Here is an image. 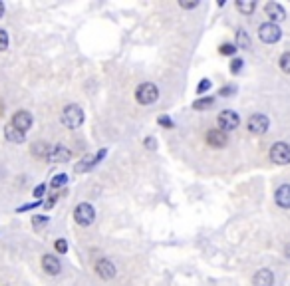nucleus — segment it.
Wrapping results in <instances>:
<instances>
[{"label":"nucleus","mask_w":290,"mask_h":286,"mask_svg":"<svg viewBox=\"0 0 290 286\" xmlns=\"http://www.w3.org/2000/svg\"><path fill=\"white\" fill-rule=\"evenodd\" d=\"M14 127H18L20 131H28L30 127H32V115L30 112H26V110H20V112H16V114L12 115V121H10Z\"/></svg>","instance_id":"1a4fd4ad"},{"label":"nucleus","mask_w":290,"mask_h":286,"mask_svg":"<svg viewBox=\"0 0 290 286\" xmlns=\"http://www.w3.org/2000/svg\"><path fill=\"white\" fill-rule=\"evenodd\" d=\"M274 201H276V205L278 207H282V209H290V185H280L278 189H276V193H274Z\"/></svg>","instance_id":"4468645a"},{"label":"nucleus","mask_w":290,"mask_h":286,"mask_svg":"<svg viewBox=\"0 0 290 286\" xmlns=\"http://www.w3.org/2000/svg\"><path fill=\"white\" fill-rule=\"evenodd\" d=\"M207 90H211V80H201V84L197 86V94H203Z\"/></svg>","instance_id":"c756f323"},{"label":"nucleus","mask_w":290,"mask_h":286,"mask_svg":"<svg viewBox=\"0 0 290 286\" xmlns=\"http://www.w3.org/2000/svg\"><path fill=\"white\" fill-rule=\"evenodd\" d=\"M32 193H34V197H36V199H40V197L46 193V185H38V187H36Z\"/></svg>","instance_id":"72a5a7b5"},{"label":"nucleus","mask_w":290,"mask_h":286,"mask_svg":"<svg viewBox=\"0 0 290 286\" xmlns=\"http://www.w3.org/2000/svg\"><path fill=\"white\" fill-rule=\"evenodd\" d=\"M217 123H219V129H223V131L227 133V131H232V129H236V127L240 125V117H238L236 112H232V110H225V112L219 114Z\"/></svg>","instance_id":"423d86ee"},{"label":"nucleus","mask_w":290,"mask_h":286,"mask_svg":"<svg viewBox=\"0 0 290 286\" xmlns=\"http://www.w3.org/2000/svg\"><path fill=\"white\" fill-rule=\"evenodd\" d=\"M92 167H96V161H94V155H86L80 163H76V167H74V171L76 173H86L90 171Z\"/></svg>","instance_id":"a211bd4d"},{"label":"nucleus","mask_w":290,"mask_h":286,"mask_svg":"<svg viewBox=\"0 0 290 286\" xmlns=\"http://www.w3.org/2000/svg\"><path fill=\"white\" fill-rule=\"evenodd\" d=\"M74 219H76V223L80 227H90L96 221V209L90 203H80L74 209Z\"/></svg>","instance_id":"7ed1b4c3"},{"label":"nucleus","mask_w":290,"mask_h":286,"mask_svg":"<svg viewBox=\"0 0 290 286\" xmlns=\"http://www.w3.org/2000/svg\"><path fill=\"white\" fill-rule=\"evenodd\" d=\"M60 121H62L68 129H78V127L84 123V110H82L80 106H76V104H70V106L64 108Z\"/></svg>","instance_id":"f257e3e1"},{"label":"nucleus","mask_w":290,"mask_h":286,"mask_svg":"<svg viewBox=\"0 0 290 286\" xmlns=\"http://www.w3.org/2000/svg\"><path fill=\"white\" fill-rule=\"evenodd\" d=\"M50 151H52V147H50L48 143H44V141H36V143L32 145V153H34L38 159H48V157H50Z\"/></svg>","instance_id":"f3484780"},{"label":"nucleus","mask_w":290,"mask_h":286,"mask_svg":"<svg viewBox=\"0 0 290 286\" xmlns=\"http://www.w3.org/2000/svg\"><path fill=\"white\" fill-rule=\"evenodd\" d=\"M157 123L163 125L165 129H171V127H173V119H171L169 115H159V117H157Z\"/></svg>","instance_id":"a878e982"},{"label":"nucleus","mask_w":290,"mask_h":286,"mask_svg":"<svg viewBox=\"0 0 290 286\" xmlns=\"http://www.w3.org/2000/svg\"><path fill=\"white\" fill-rule=\"evenodd\" d=\"M256 8V2L254 0H238L236 2V10L242 12V14H252Z\"/></svg>","instance_id":"6ab92c4d"},{"label":"nucleus","mask_w":290,"mask_h":286,"mask_svg":"<svg viewBox=\"0 0 290 286\" xmlns=\"http://www.w3.org/2000/svg\"><path fill=\"white\" fill-rule=\"evenodd\" d=\"M2 14H4V4L0 2V18H2Z\"/></svg>","instance_id":"c9c22d12"},{"label":"nucleus","mask_w":290,"mask_h":286,"mask_svg":"<svg viewBox=\"0 0 290 286\" xmlns=\"http://www.w3.org/2000/svg\"><path fill=\"white\" fill-rule=\"evenodd\" d=\"M32 225H34V229H36V230L44 229V227L48 225V217H42V215H36V217L32 219Z\"/></svg>","instance_id":"b1692460"},{"label":"nucleus","mask_w":290,"mask_h":286,"mask_svg":"<svg viewBox=\"0 0 290 286\" xmlns=\"http://www.w3.org/2000/svg\"><path fill=\"white\" fill-rule=\"evenodd\" d=\"M213 104H215V98H201L193 104V108L195 110H209V108H213Z\"/></svg>","instance_id":"412c9836"},{"label":"nucleus","mask_w":290,"mask_h":286,"mask_svg":"<svg viewBox=\"0 0 290 286\" xmlns=\"http://www.w3.org/2000/svg\"><path fill=\"white\" fill-rule=\"evenodd\" d=\"M6 48H8V34H6V30L0 28V52Z\"/></svg>","instance_id":"c85d7f7f"},{"label":"nucleus","mask_w":290,"mask_h":286,"mask_svg":"<svg viewBox=\"0 0 290 286\" xmlns=\"http://www.w3.org/2000/svg\"><path fill=\"white\" fill-rule=\"evenodd\" d=\"M42 268L46 274L56 276V274H60V260L52 254H46V256H42Z\"/></svg>","instance_id":"dca6fc26"},{"label":"nucleus","mask_w":290,"mask_h":286,"mask_svg":"<svg viewBox=\"0 0 290 286\" xmlns=\"http://www.w3.org/2000/svg\"><path fill=\"white\" fill-rule=\"evenodd\" d=\"M207 143L211 147H225L229 143V137H227V133L223 129H211L207 133Z\"/></svg>","instance_id":"9b49d317"},{"label":"nucleus","mask_w":290,"mask_h":286,"mask_svg":"<svg viewBox=\"0 0 290 286\" xmlns=\"http://www.w3.org/2000/svg\"><path fill=\"white\" fill-rule=\"evenodd\" d=\"M270 159L276 163V165H288L290 163V145L288 143H274L270 147Z\"/></svg>","instance_id":"0eeeda50"},{"label":"nucleus","mask_w":290,"mask_h":286,"mask_svg":"<svg viewBox=\"0 0 290 286\" xmlns=\"http://www.w3.org/2000/svg\"><path fill=\"white\" fill-rule=\"evenodd\" d=\"M236 48H242V50H248L250 48V38L244 30H238L236 32Z\"/></svg>","instance_id":"aec40b11"},{"label":"nucleus","mask_w":290,"mask_h":286,"mask_svg":"<svg viewBox=\"0 0 290 286\" xmlns=\"http://www.w3.org/2000/svg\"><path fill=\"white\" fill-rule=\"evenodd\" d=\"M264 12H266V16L276 24V22H282L284 18H286V10L282 8V4H278V2H268L266 6H264Z\"/></svg>","instance_id":"9d476101"},{"label":"nucleus","mask_w":290,"mask_h":286,"mask_svg":"<svg viewBox=\"0 0 290 286\" xmlns=\"http://www.w3.org/2000/svg\"><path fill=\"white\" fill-rule=\"evenodd\" d=\"M145 147L149 149V151H153V149H157V139L155 137H145Z\"/></svg>","instance_id":"7c9ffc66"},{"label":"nucleus","mask_w":290,"mask_h":286,"mask_svg":"<svg viewBox=\"0 0 290 286\" xmlns=\"http://www.w3.org/2000/svg\"><path fill=\"white\" fill-rule=\"evenodd\" d=\"M179 6H181V8H197V6H199V0H191V2L179 0Z\"/></svg>","instance_id":"473e14b6"},{"label":"nucleus","mask_w":290,"mask_h":286,"mask_svg":"<svg viewBox=\"0 0 290 286\" xmlns=\"http://www.w3.org/2000/svg\"><path fill=\"white\" fill-rule=\"evenodd\" d=\"M232 92H234V88H232V86H227V88L221 90V96H229V94H232Z\"/></svg>","instance_id":"f704fd0d"},{"label":"nucleus","mask_w":290,"mask_h":286,"mask_svg":"<svg viewBox=\"0 0 290 286\" xmlns=\"http://www.w3.org/2000/svg\"><path fill=\"white\" fill-rule=\"evenodd\" d=\"M40 205H42L40 201H36V203H28V205H22V207H18V213H26V211L36 209V207H40Z\"/></svg>","instance_id":"2f4dec72"},{"label":"nucleus","mask_w":290,"mask_h":286,"mask_svg":"<svg viewBox=\"0 0 290 286\" xmlns=\"http://www.w3.org/2000/svg\"><path fill=\"white\" fill-rule=\"evenodd\" d=\"M246 127H248L250 133H254V135H262V133L268 131V127H270V119H268L264 114H254V115L248 117Z\"/></svg>","instance_id":"39448f33"},{"label":"nucleus","mask_w":290,"mask_h":286,"mask_svg":"<svg viewBox=\"0 0 290 286\" xmlns=\"http://www.w3.org/2000/svg\"><path fill=\"white\" fill-rule=\"evenodd\" d=\"M252 284L254 286H272L274 284V274H272V270L260 268V270L254 274V278H252Z\"/></svg>","instance_id":"2eb2a0df"},{"label":"nucleus","mask_w":290,"mask_h":286,"mask_svg":"<svg viewBox=\"0 0 290 286\" xmlns=\"http://www.w3.org/2000/svg\"><path fill=\"white\" fill-rule=\"evenodd\" d=\"M4 137H6L10 143H24V141H26V133L20 131L18 127H14L12 123H8V125L4 127Z\"/></svg>","instance_id":"ddd939ff"},{"label":"nucleus","mask_w":290,"mask_h":286,"mask_svg":"<svg viewBox=\"0 0 290 286\" xmlns=\"http://www.w3.org/2000/svg\"><path fill=\"white\" fill-rule=\"evenodd\" d=\"M96 274L102 278V280H112L116 276V264L110 260V258H102L98 260L96 264Z\"/></svg>","instance_id":"6e6552de"},{"label":"nucleus","mask_w":290,"mask_h":286,"mask_svg":"<svg viewBox=\"0 0 290 286\" xmlns=\"http://www.w3.org/2000/svg\"><path fill=\"white\" fill-rule=\"evenodd\" d=\"M280 70L282 72H286V74H290V52H284L282 56H280Z\"/></svg>","instance_id":"393cba45"},{"label":"nucleus","mask_w":290,"mask_h":286,"mask_svg":"<svg viewBox=\"0 0 290 286\" xmlns=\"http://www.w3.org/2000/svg\"><path fill=\"white\" fill-rule=\"evenodd\" d=\"M286 258H288V260H290V244H288V246H286Z\"/></svg>","instance_id":"e433bc0d"},{"label":"nucleus","mask_w":290,"mask_h":286,"mask_svg":"<svg viewBox=\"0 0 290 286\" xmlns=\"http://www.w3.org/2000/svg\"><path fill=\"white\" fill-rule=\"evenodd\" d=\"M48 159L54 161V163H66V161L72 159V151H70L66 145H54L52 151H50V157H48Z\"/></svg>","instance_id":"f8f14e48"},{"label":"nucleus","mask_w":290,"mask_h":286,"mask_svg":"<svg viewBox=\"0 0 290 286\" xmlns=\"http://www.w3.org/2000/svg\"><path fill=\"white\" fill-rule=\"evenodd\" d=\"M258 38H260L262 42H266V44H274V42H278V40L282 38V30H280V26L274 24V22H264V24H260V28H258Z\"/></svg>","instance_id":"20e7f679"},{"label":"nucleus","mask_w":290,"mask_h":286,"mask_svg":"<svg viewBox=\"0 0 290 286\" xmlns=\"http://www.w3.org/2000/svg\"><path fill=\"white\" fill-rule=\"evenodd\" d=\"M242 64H244V62H242L240 58H234V60L231 62V72L232 74H238V72L242 70Z\"/></svg>","instance_id":"cd10ccee"},{"label":"nucleus","mask_w":290,"mask_h":286,"mask_svg":"<svg viewBox=\"0 0 290 286\" xmlns=\"http://www.w3.org/2000/svg\"><path fill=\"white\" fill-rule=\"evenodd\" d=\"M66 183H68V175L60 173V175H54V177H52V181H50V187H54V189H60V187H64Z\"/></svg>","instance_id":"4be33fe9"},{"label":"nucleus","mask_w":290,"mask_h":286,"mask_svg":"<svg viewBox=\"0 0 290 286\" xmlns=\"http://www.w3.org/2000/svg\"><path fill=\"white\" fill-rule=\"evenodd\" d=\"M54 248L58 250L60 254H66V252H68V242H66L64 238H58V240L54 242Z\"/></svg>","instance_id":"bb28decb"},{"label":"nucleus","mask_w":290,"mask_h":286,"mask_svg":"<svg viewBox=\"0 0 290 286\" xmlns=\"http://www.w3.org/2000/svg\"><path fill=\"white\" fill-rule=\"evenodd\" d=\"M236 44H231V42H227V44H223L221 48H219V52L223 54V56H234L236 54Z\"/></svg>","instance_id":"5701e85b"},{"label":"nucleus","mask_w":290,"mask_h":286,"mask_svg":"<svg viewBox=\"0 0 290 286\" xmlns=\"http://www.w3.org/2000/svg\"><path fill=\"white\" fill-rule=\"evenodd\" d=\"M157 98H159V90H157V86L151 84V82H143V84H139L137 90H135V100H137L141 106H151V104L157 102Z\"/></svg>","instance_id":"f03ea898"}]
</instances>
